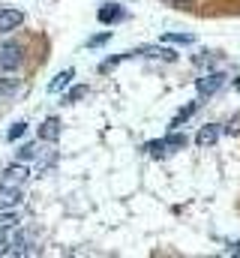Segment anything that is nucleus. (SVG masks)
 <instances>
[{"instance_id":"12","label":"nucleus","mask_w":240,"mask_h":258,"mask_svg":"<svg viewBox=\"0 0 240 258\" xmlns=\"http://www.w3.org/2000/svg\"><path fill=\"white\" fill-rule=\"evenodd\" d=\"M195 108H198V102H189V105H183V108H180L177 114L171 117V132H174L177 126H183V123H186V120H189V117L195 114Z\"/></svg>"},{"instance_id":"10","label":"nucleus","mask_w":240,"mask_h":258,"mask_svg":"<svg viewBox=\"0 0 240 258\" xmlns=\"http://www.w3.org/2000/svg\"><path fill=\"white\" fill-rule=\"evenodd\" d=\"M15 159H18V162H33V159H39V144H36V141L21 144V147L15 150Z\"/></svg>"},{"instance_id":"6","label":"nucleus","mask_w":240,"mask_h":258,"mask_svg":"<svg viewBox=\"0 0 240 258\" xmlns=\"http://www.w3.org/2000/svg\"><path fill=\"white\" fill-rule=\"evenodd\" d=\"M138 57H153V60H177V51L174 48H153V45H147V48H138L135 51Z\"/></svg>"},{"instance_id":"5","label":"nucleus","mask_w":240,"mask_h":258,"mask_svg":"<svg viewBox=\"0 0 240 258\" xmlns=\"http://www.w3.org/2000/svg\"><path fill=\"white\" fill-rule=\"evenodd\" d=\"M21 21H24V12L21 9H3L0 12V33H9V30L21 27Z\"/></svg>"},{"instance_id":"21","label":"nucleus","mask_w":240,"mask_h":258,"mask_svg":"<svg viewBox=\"0 0 240 258\" xmlns=\"http://www.w3.org/2000/svg\"><path fill=\"white\" fill-rule=\"evenodd\" d=\"M9 228H0V255H6V246H9Z\"/></svg>"},{"instance_id":"24","label":"nucleus","mask_w":240,"mask_h":258,"mask_svg":"<svg viewBox=\"0 0 240 258\" xmlns=\"http://www.w3.org/2000/svg\"><path fill=\"white\" fill-rule=\"evenodd\" d=\"M3 186H6V183H3V180H0V189H3Z\"/></svg>"},{"instance_id":"3","label":"nucleus","mask_w":240,"mask_h":258,"mask_svg":"<svg viewBox=\"0 0 240 258\" xmlns=\"http://www.w3.org/2000/svg\"><path fill=\"white\" fill-rule=\"evenodd\" d=\"M219 135H222V126L219 123H204V126H198V132H195V144L201 150H207V147H213L219 141Z\"/></svg>"},{"instance_id":"20","label":"nucleus","mask_w":240,"mask_h":258,"mask_svg":"<svg viewBox=\"0 0 240 258\" xmlns=\"http://www.w3.org/2000/svg\"><path fill=\"white\" fill-rule=\"evenodd\" d=\"M126 57H135V51H132V54H117V57H111V60H105V63L99 66V69H102V72H108V69H114V66H117L120 60H126Z\"/></svg>"},{"instance_id":"2","label":"nucleus","mask_w":240,"mask_h":258,"mask_svg":"<svg viewBox=\"0 0 240 258\" xmlns=\"http://www.w3.org/2000/svg\"><path fill=\"white\" fill-rule=\"evenodd\" d=\"M21 66V45L18 42H6L3 48H0V69L3 72H12V69H18Z\"/></svg>"},{"instance_id":"17","label":"nucleus","mask_w":240,"mask_h":258,"mask_svg":"<svg viewBox=\"0 0 240 258\" xmlns=\"http://www.w3.org/2000/svg\"><path fill=\"white\" fill-rule=\"evenodd\" d=\"M24 132H27V123H24V120H18V123H12V129L6 132V141H18Z\"/></svg>"},{"instance_id":"4","label":"nucleus","mask_w":240,"mask_h":258,"mask_svg":"<svg viewBox=\"0 0 240 258\" xmlns=\"http://www.w3.org/2000/svg\"><path fill=\"white\" fill-rule=\"evenodd\" d=\"M27 177H30V168H27L24 162H12V165L3 168V177H0V180H3L6 186H18V183H24Z\"/></svg>"},{"instance_id":"18","label":"nucleus","mask_w":240,"mask_h":258,"mask_svg":"<svg viewBox=\"0 0 240 258\" xmlns=\"http://www.w3.org/2000/svg\"><path fill=\"white\" fill-rule=\"evenodd\" d=\"M108 39H111V33H108V30H105V33H96V36H90V39H87V48H99V45H105Z\"/></svg>"},{"instance_id":"7","label":"nucleus","mask_w":240,"mask_h":258,"mask_svg":"<svg viewBox=\"0 0 240 258\" xmlns=\"http://www.w3.org/2000/svg\"><path fill=\"white\" fill-rule=\"evenodd\" d=\"M21 189L18 186H3L0 189V210H12V207H18L21 204Z\"/></svg>"},{"instance_id":"14","label":"nucleus","mask_w":240,"mask_h":258,"mask_svg":"<svg viewBox=\"0 0 240 258\" xmlns=\"http://www.w3.org/2000/svg\"><path fill=\"white\" fill-rule=\"evenodd\" d=\"M144 153H147V156H153V159L165 156V153H168V147H165V138H159V141H147V144H144Z\"/></svg>"},{"instance_id":"11","label":"nucleus","mask_w":240,"mask_h":258,"mask_svg":"<svg viewBox=\"0 0 240 258\" xmlns=\"http://www.w3.org/2000/svg\"><path fill=\"white\" fill-rule=\"evenodd\" d=\"M57 135H60V120L57 117H48V120L39 126V138H42V141H57Z\"/></svg>"},{"instance_id":"19","label":"nucleus","mask_w":240,"mask_h":258,"mask_svg":"<svg viewBox=\"0 0 240 258\" xmlns=\"http://www.w3.org/2000/svg\"><path fill=\"white\" fill-rule=\"evenodd\" d=\"M81 96H87V87H75V90H69V93H66V105H72V102H78Z\"/></svg>"},{"instance_id":"23","label":"nucleus","mask_w":240,"mask_h":258,"mask_svg":"<svg viewBox=\"0 0 240 258\" xmlns=\"http://www.w3.org/2000/svg\"><path fill=\"white\" fill-rule=\"evenodd\" d=\"M174 3H189V0H174Z\"/></svg>"},{"instance_id":"22","label":"nucleus","mask_w":240,"mask_h":258,"mask_svg":"<svg viewBox=\"0 0 240 258\" xmlns=\"http://www.w3.org/2000/svg\"><path fill=\"white\" fill-rule=\"evenodd\" d=\"M228 132H240V117H234V120H231V126H228Z\"/></svg>"},{"instance_id":"16","label":"nucleus","mask_w":240,"mask_h":258,"mask_svg":"<svg viewBox=\"0 0 240 258\" xmlns=\"http://www.w3.org/2000/svg\"><path fill=\"white\" fill-rule=\"evenodd\" d=\"M18 222H21L18 213H12V210H3L0 213V228H9L12 231V228H18Z\"/></svg>"},{"instance_id":"1","label":"nucleus","mask_w":240,"mask_h":258,"mask_svg":"<svg viewBox=\"0 0 240 258\" xmlns=\"http://www.w3.org/2000/svg\"><path fill=\"white\" fill-rule=\"evenodd\" d=\"M222 84H225V72H207L204 78H198V81H195L198 99H207V96H213V93H216Z\"/></svg>"},{"instance_id":"13","label":"nucleus","mask_w":240,"mask_h":258,"mask_svg":"<svg viewBox=\"0 0 240 258\" xmlns=\"http://www.w3.org/2000/svg\"><path fill=\"white\" fill-rule=\"evenodd\" d=\"M162 42H165V45H192L195 36H192V33H165Z\"/></svg>"},{"instance_id":"15","label":"nucleus","mask_w":240,"mask_h":258,"mask_svg":"<svg viewBox=\"0 0 240 258\" xmlns=\"http://www.w3.org/2000/svg\"><path fill=\"white\" fill-rule=\"evenodd\" d=\"M183 144H186V135H180V132H174V135H168V138H165L168 153H177V150H183Z\"/></svg>"},{"instance_id":"8","label":"nucleus","mask_w":240,"mask_h":258,"mask_svg":"<svg viewBox=\"0 0 240 258\" xmlns=\"http://www.w3.org/2000/svg\"><path fill=\"white\" fill-rule=\"evenodd\" d=\"M96 18H99L102 24H114V21H120V18H123V9H120L117 3H105V6L96 12Z\"/></svg>"},{"instance_id":"9","label":"nucleus","mask_w":240,"mask_h":258,"mask_svg":"<svg viewBox=\"0 0 240 258\" xmlns=\"http://www.w3.org/2000/svg\"><path fill=\"white\" fill-rule=\"evenodd\" d=\"M72 78H75V72H72V69H63V72H57V75L48 81V93H60V90H66Z\"/></svg>"}]
</instances>
